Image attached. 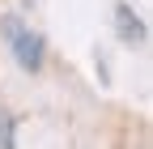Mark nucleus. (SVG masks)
Here are the masks:
<instances>
[{
	"mask_svg": "<svg viewBox=\"0 0 153 149\" xmlns=\"http://www.w3.org/2000/svg\"><path fill=\"white\" fill-rule=\"evenodd\" d=\"M0 30H4V39H9V47H13V60L22 64L26 72H38V68H43L47 43H43L38 30H30L17 13H4V17H0Z\"/></svg>",
	"mask_w": 153,
	"mask_h": 149,
	"instance_id": "1",
	"label": "nucleus"
},
{
	"mask_svg": "<svg viewBox=\"0 0 153 149\" xmlns=\"http://www.w3.org/2000/svg\"><path fill=\"white\" fill-rule=\"evenodd\" d=\"M115 34H119V43L123 47H145V39H149V30H145V22H140V13L128 4V0H119L115 4Z\"/></svg>",
	"mask_w": 153,
	"mask_h": 149,
	"instance_id": "2",
	"label": "nucleus"
},
{
	"mask_svg": "<svg viewBox=\"0 0 153 149\" xmlns=\"http://www.w3.org/2000/svg\"><path fill=\"white\" fill-rule=\"evenodd\" d=\"M17 145V119H13V111L0 102V149H13Z\"/></svg>",
	"mask_w": 153,
	"mask_h": 149,
	"instance_id": "3",
	"label": "nucleus"
}]
</instances>
